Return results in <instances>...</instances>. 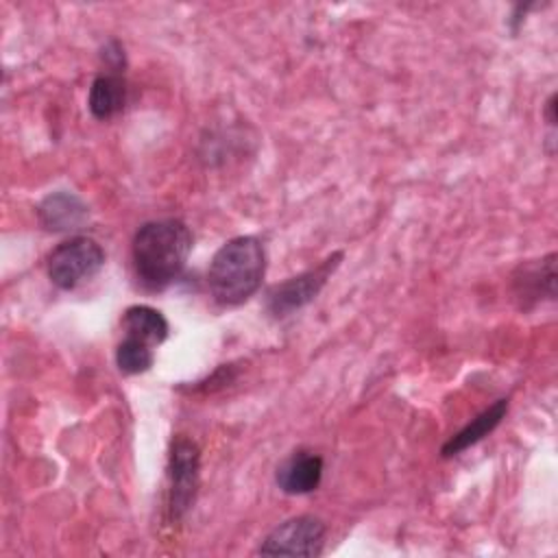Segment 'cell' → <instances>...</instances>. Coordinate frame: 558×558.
<instances>
[{
	"mask_svg": "<svg viewBox=\"0 0 558 558\" xmlns=\"http://www.w3.org/2000/svg\"><path fill=\"white\" fill-rule=\"evenodd\" d=\"M192 251V233L183 220L163 218L144 222L131 244L137 281L146 290L168 288L183 270Z\"/></svg>",
	"mask_w": 558,
	"mask_h": 558,
	"instance_id": "1",
	"label": "cell"
},
{
	"mask_svg": "<svg viewBox=\"0 0 558 558\" xmlns=\"http://www.w3.org/2000/svg\"><path fill=\"white\" fill-rule=\"evenodd\" d=\"M266 272L264 244L253 235L227 240L211 257L207 286L220 305H240L262 286Z\"/></svg>",
	"mask_w": 558,
	"mask_h": 558,
	"instance_id": "2",
	"label": "cell"
},
{
	"mask_svg": "<svg viewBox=\"0 0 558 558\" xmlns=\"http://www.w3.org/2000/svg\"><path fill=\"white\" fill-rule=\"evenodd\" d=\"M235 377V371H233V364H222L214 371L211 377H207L205 381H198L194 386V390H216V388H222L225 384H229L231 379Z\"/></svg>",
	"mask_w": 558,
	"mask_h": 558,
	"instance_id": "15",
	"label": "cell"
},
{
	"mask_svg": "<svg viewBox=\"0 0 558 558\" xmlns=\"http://www.w3.org/2000/svg\"><path fill=\"white\" fill-rule=\"evenodd\" d=\"M201 471V449L194 440L177 436L168 456V512L172 521H179L194 504Z\"/></svg>",
	"mask_w": 558,
	"mask_h": 558,
	"instance_id": "4",
	"label": "cell"
},
{
	"mask_svg": "<svg viewBox=\"0 0 558 558\" xmlns=\"http://www.w3.org/2000/svg\"><path fill=\"white\" fill-rule=\"evenodd\" d=\"M545 118H547L549 126L556 124V94H551L549 100H547V105H545Z\"/></svg>",
	"mask_w": 558,
	"mask_h": 558,
	"instance_id": "16",
	"label": "cell"
},
{
	"mask_svg": "<svg viewBox=\"0 0 558 558\" xmlns=\"http://www.w3.org/2000/svg\"><path fill=\"white\" fill-rule=\"evenodd\" d=\"M508 412V399H497L493 405H488L484 412H480L471 423H466L458 434H453L440 449L442 458L458 456L460 451L469 449L471 445L480 442L484 436H488L506 416Z\"/></svg>",
	"mask_w": 558,
	"mask_h": 558,
	"instance_id": "10",
	"label": "cell"
},
{
	"mask_svg": "<svg viewBox=\"0 0 558 558\" xmlns=\"http://www.w3.org/2000/svg\"><path fill=\"white\" fill-rule=\"evenodd\" d=\"M126 105V81L122 74L105 72L92 81L87 107L96 120H109L118 116Z\"/></svg>",
	"mask_w": 558,
	"mask_h": 558,
	"instance_id": "11",
	"label": "cell"
},
{
	"mask_svg": "<svg viewBox=\"0 0 558 558\" xmlns=\"http://www.w3.org/2000/svg\"><path fill=\"white\" fill-rule=\"evenodd\" d=\"M153 362H155L153 347L137 338L124 336V340L116 349V364L124 375L146 373L153 366Z\"/></svg>",
	"mask_w": 558,
	"mask_h": 558,
	"instance_id": "13",
	"label": "cell"
},
{
	"mask_svg": "<svg viewBox=\"0 0 558 558\" xmlns=\"http://www.w3.org/2000/svg\"><path fill=\"white\" fill-rule=\"evenodd\" d=\"M340 259H342V253H333L325 262H320L316 268H310L296 277H290L286 281L272 286L268 290V299H266L268 312L272 316L281 318V316H288L294 310L307 305L323 290V286L327 283L331 272L338 268Z\"/></svg>",
	"mask_w": 558,
	"mask_h": 558,
	"instance_id": "6",
	"label": "cell"
},
{
	"mask_svg": "<svg viewBox=\"0 0 558 558\" xmlns=\"http://www.w3.org/2000/svg\"><path fill=\"white\" fill-rule=\"evenodd\" d=\"M105 264L102 246L87 235H74L57 244L48 255V277L61 290H72L92 279Z\"/></svg>",
	"mask_w": 558,
	"mask_h": 558,
	"instance_id": "3",
	"label": "cell"
},
{
	"mask_svg": "<svg viewBox=\"0 0 558 558\" xmlns=\"http://www.w3.org/2000/svg\"><path fill=\"white\" fill-rule=\"evenodd\" d=\"M37 216L48 231H72L87 222L89 209L76 194L54 192L39 203Z\"/></svg>",
	"mask_w": 558,
	"mask_h": 558,
	"instance_id": "9",
	"label": "cell"
},
{
	"mask_svg": "<svg viewBox=\"0 0 558 558\" xmlns=\"http://www.w3.org/2000/svg\"><path fill=\"white\" fill-rule=\"evenodd\" d=\"M323 480V458L312 451H294L275 473L277 486L288 495H305L318 488Z\"/></svg>",
	"mask_w": 558,
	"mask_h": 558,
	"instance_id": "8",
	"label": "cell"
},
{
	"mask_svg": "<svg viewBox=\"0 0 558 558\" xmlns=\"http://www.w3.org/2000/svg\"><path fill=\"white\" fill-rule=\"evenodd\" d=\"M325 523L312 514L292 517L272 527L257 554L264 556H318L325 545Z\"/></svg>",
	"mask_w": 558,
	"mask_h": 558,
	"instance_id": "5",
	"label": "cell"
},
{
	"mask_svg": "<svg viewBox=\"0 0 558 558\" xmlns=\"http://www.w3.org/2000/svg\"><path fill=\"white\" fill-rule=\"evenodd\" d=\"M124 336L137 338L150 347L161 344L168 338V320L166 316L150 305H131L122 314Z\"/></svg>",
	"mask_w": 558,
	"mask_h": 558,
	"instance_id": "12",
	"label": "cell"
},
{
	"mask_svg": "<svg viewBox=\"0 0 558 558\" xmlns=\"http://www.w3.org/2000/svg\"><path fill=\"white\" fill-rule=\"evenodd\" d=\"M514 296L521 301V307H530L538 299L556 296V255L549 253L541 259L523 264L517 268L514 279Z\"/></svg>",
	"mask_w": 558,
	"mask_h": 558,
	"instance_id": "7",
	"label": "cell"
},
{
	"mask_svg": "<svg viewBox=\"0 0 558 558\" xmlns=\"http://www.w3.org/2000/svg\"><path fill=\"white\" fill-rule=\"evenodd\" d=\"M102 61L105 65L109 68V72H116V74H122L124 65H126V59H124V48L118 39H111L109 44H105L102 48Z\"/></svg>",
	"mask_w": 558,
	"mask_h": 558,
	"instance_id": "14",
	"label": "cell"
}]
</instances>
